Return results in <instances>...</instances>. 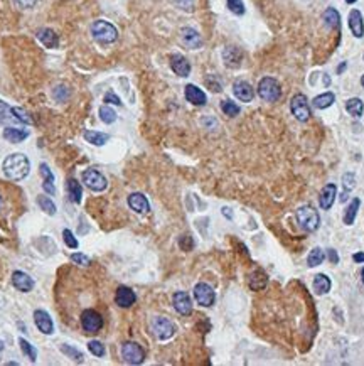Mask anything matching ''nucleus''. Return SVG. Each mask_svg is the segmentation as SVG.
Wrapping results in <instances>:
<instances>
[{
  "instance_id": "obj_1",
  "label": "nucleus",
  "mask_w": 364,
  "mask_h": 366,
  "mask_svg": "<svg viewBox=\"0 0 364 366\" xmlns=\"http://www.w3.org/2000/svg\"><path fill=\"white\" fill-rule=\"evenodd\" d=\"M4 174L10 180H22L27 177L30 170V162L24 154H10L2 164Z\"/></svg>"
},
{
  "instance_id": "obj_2",
  "label": "nucleus",
  "mask_w": 364,
  "mask_h": 366,
  "mask_svg": "<svg viewBox=\"0 0 364 366\" xmlns=\"http://www.w3.org/2000/svg\"><path fill=\"white\" fill-rule=\"evenodd\" d=\"M258 95H260L261 100H265L268 103L278 102L282 97V86L275 78L265 76L258 83Z\"/></svg>"
},
{
  "instance_id": "obj_3",
  "label": "nucleus",
  "mask_w": 364,
  "mask_h": 366,
  "mask_svg": "<svg viewBox=\"0 0 364 366\" xmlns=\"http://www.w3.org/2000/svg\"><path fill=\"white\" fill-rule=\"evenodd\" d=\"M91 34H93V37L101 44L115 42L116 37H118V31H116V27L113 26V24H110L106 21L93 22V26H91Z\"/></svg>"
},
{
  "instance_id": "obj_4",
  "label": "nucleus",
  "mask_w": 364,
  "mask_h": 366,
  "mask_svg": "<svg viewBox=\"0 0 364 366\" xmlns=\"http://www.w3.org/2000/svg\"><path fill=\"white\" fill-rule=\"evenodd\" d=\"M297 221L305 232H315L321 224V216H318L317 209H313L312 206H302L300 209H297Z\"/></svg>"
},
{
  "instance_id": "obj_5",
  "label": "nucleus",
  "mask_w": 364,
  "mask_h": 366,
  "mask_svg": "<svg viewBox=\"0 0 364 366\" xmlns=\"http://www.w3.org/2000/svg\"><path fill=\"white\" fill-rule=\"evenodd\" d=\"M290 110L292 115L295 117L298 122H307L310 118V107H308V100L305 95L298 93L292 98L290 102Z\"/></svg>"
},
{
  "instance_id": "obj_6",
  "label": "nucleus",
  "mask_w": 364,
  "mask_h": 366,
  "mask_svg": "<svg viewBox=\"0 0 364 366\" xmlns=\"http://www.w3.org/2000/svg\"><path fill=\"white\" fill-rule=\"evenodd\" d=\"M83 182L86 184V188H89L91 191L101 193L105 191L108 186V180L101 172H98L96 169H86L83 172Z\"/></svg>"
},
{
  "instance_id": "obj_7",
  "label": "nucleus",
  "mask_w": 364,
  "mask_h": 366,
  "mask_svg": "<svg viewBox=\"0 0 364 366\" xmlns=\"http://www.w3.org/2000/svg\"><path fill=\"white\" fill-rule=\"evenodd\" d=\"M121 356L128 364H142L145 359V351L136 343H123L121 344Z\"/></svg>"
},
{
  "instance_id": "obj_8",
  "label": "nucleus",
  "mask_w": 364,
  "mask_h": 366,
  "mask_svg": "<svg viewBox=\"0 0 364 366\" xmlns=\"http://www.w3.org/2000/svg\"><path fill=\"white\" fill-rule=\"evenodd\" d=\"M194 299H196L197 304L202 305V307H211L216 300V294H214V290H212V287L209 284L199 282L194 287Z\"/></svg>"
},
{
  "instance_id": "obj_9",
  "label": "nucleus",
  "mask_w": 364,
  "mask_h": 366,
  "mask_svg": "<svg viewBox=\"0 0 364 366\" xmlns=\"http://www.w3.org/2000/svg\"><path fill=\"white\" fill-rule=\"evenodd\" d=\"M81 326L86 333H98V331L103 328V319L101 315L93 309H86L81 314Z\"/></svg>"
},
{
  "instance_id": "obj_10",
  "label": "nucleus",
  "mask_w": 364,
  "mask_h": 366,
  "mask_svg": "<svg viewBox=\"0 0 364 366\" xmlns=\"http://www.w3.org/2000/svg\"><path fill=\"white\" fill-rule=\"evenodd\" d=\"M152 331H154V334L157 336V339L165 341V339H170L172 336H174L175 328H174V324H172L169 319L155 317L154 323H152Z\"/></svg>"
},
{
  "instance_id": "obj_11",
  "label": "nucleus",
  "mask_w": 364,
  "mask_h": 366,
  "mask_svg": "<svg viewBox=\"0 0 364 366\" xmlns=\"http://www.w3.org/2000/svg\"><path fill=\"white\" fill-rule=\"evenodd\" d=\"M34 323L42 334H53L54 333V323L46 310H42V309L35 310L34 312Z\"/></svg>"
},
{
  "instance_id": "obj_12",
  "label": "nucleus",
  "mask_w": 364,
  "mask_h": 366,
  "mask_svg": "<svg viewBox=\"0 0 364 366\" xmlns=\"http://www.w3.org/2000/svg\"><path fill=\"white\" fill-rule=\"evenodd\" d=\"M337 196V186L334 182H329L324 186V189L321 191V196H318V206L322 209H331L334 201H336Z\"/></svg>"
},
{
  "instance_id": "obj_13",
  "label": "nucleus",
  "mask_w": 364,
  "mask_h": 366,
  "mask_svg": "<svg viewBox=\"0 0 364 366\" xmlns=\"http://www.w3.org/2000/svg\"><path fill=\"white\" fill-rule=\"evenodd\" d=\"M180 39L184 42L186 48L189 49H199L202 46V37L201 34L192 27H184L180 31Z\"/></svg>"
},
{
  "instance_id": "obj_14",
  "label": "nucleus",
  "mask_w": 364,
  "mask_h": 366,
  "mask_svg": "<svg viewBox=\"0 0 364 366\" xmlns=\"http://www.w3.org/2000/svg\"><path fill=\"white\" fill-rule=\"evenodd\" d=\"M172 302H174V309L179 314L187 315L192 312V299L187 292H175Z\"/></svg>"
},
{
  "instance_id": "obj_15",
  "label": "nucleus",
  "mask_w": 364,
  "mask_h": 366,
  "mask_svg": "<svg viewBox=\"0 0 364 366\" xmlns=\"http://www.w3.org/2000/svg\"><path fill=\"white\" fill-rule=\"evenodd\" d=\"M170 68H172V71L180 78L189 76V73H191V63L187 61L182 54H174V56L170 58Z\"/></svg>"
},
{
  "instance_id": "obj_16",
  "label": "nucleus",
  "mask_w": 364,
  "mask_h": 366,
  "mask_svg": "<svg viewBox=\"0 0 364 366\" xmlns=\"http://www.w3.org/2000/svg\"><path fill=\"white\" fill-rule=\"evenodd\" d=\"M184 95H186L187 102L196 105V107H202V105H206V102H207L206 93L202 92L201 88H197L196 84H187L184 89Z\"/></svg>"
},
{
  "instance_id": "obj_17",
  "label": "nucleus",
  "mask_w": 364,
  "mask_h": 366,
  "mask_svg": "<svg viewBox=\"0 0 364 366\" xmlns=\"http://www.w3.org/2000/svg\"><path fill=\"white\" fill-rule=\"evenodd\" d=\"M12 284L20 292H30L34 289V280L25 272H20V270H15L12 273Z\"/></svg>"
},
{
  "instance_id": "obj_18",
  "label": "nucleus",
  "mask_w": 364,
  "mask_h": 366,
  "mask_svg": "<svg viewBox=\"0 0 364 366\" xmlns=\"http://www.w3.org/2000/svg\"><path fill=\"white\" fill-rule=\"evenodd\" d=\"M233 93H235V97L243 103L251 102L253 97H255V92H253L251 84L246 81H236L233 84Z\"/></svg>"
},
{
  "instance_id": "obj_19",
  "label": "nucleus",
  "mask_w": 364,
  "mask_h": 366,
  "mask_svg": "<svg viewBox=\"0 0 364 366\" xmlns=\"http://www.w3.org/2000/svg\"><path fill=\"white\" fill-rule=\"evenodd\" d=\"M135 292L128 287H125V285H121V287L116 289V294H115V302L120 305V307H130V305L135 304Z\"/></svg>"
},
{
  "instance_id": "obj_20",
  "label": "nucleus",
  "mask_w": 364,
  "mask_h": 366,
  "mask_svg": "<svg viewBox=\"0 0 364 366\" xmlns=\"http://www.w3.org/2000/svg\"><path fill=\"white\" fill-rule=\"evenodd\" d=\"M128 206H130V209H133V211L139 213V214H144L150 209L149 199H147L142 193L130 194L128 196Z\"/></svg>"
},
{
  "instance_id": "obj_21",
  "label": "nucleus",
  "mask_w": 364,
  "mask_h": 366,
  "mask_svg": "<svg viewBox=\"0 0 364 366\" xmlns=\"http://www.w3.org/2000/svg\"><path fill=\"white\" fill-rule=\"evenodd\" d=\"M349 27H351V32L356 37L364 36V21H362L361 12L356 11V9L351 11V14H349Z\"/></svg>"
},
{
  "instance_id": "obj_22",
  "label": "nucleus",
  "mask_w": 364,
  "mask_h": 366,
  "mask_svg": "<svg viewBox=\"0 0 364 366\" xmlns=\"http://www.w3.org/2000/svg\"><path fill=\"white\" fill-rule=\"evenodd\" d=\"M248 284H250L251 290H261V289L266 287L268 277H266V273L263 272L261 268H256L255 272L250 275V279H248Z\"/></svg>"
},
{
  "instance_id": "obj_23",
  "label": "nucleus",
  "mask_w": 364,
  "mask_h": 366,
  "mask_svg": "<svg viewBox=\"0 0 364 366\" xmlns=\"http://www.w3.org/2000/svg\"><path fill=\"white\" fill-rule=\"evenodd\" d=\"M331 279L327 277V275H324V273H317L315 277H313V284H312V287H313V292H315L317 295H324V294H327L329 290H331Z\"/></svg>"
},
{
  "instance_id": "obj_24",
  "label": "nucleus",
  "mask_w": 364,
  "mask_h": 366,
  "mask_svg": "<svg viewBox=\"0 0 364 366\" xmlns=\"http://www.w3.org/2000/svg\"><path fill=\"white\" fill-rule=\"evenodd\" d=\"M40 174H42V179H44V182H42V189L48 194H53L56 193V188H54V174L51 172V169H49V165L48 164H40Z\"/></svg>"
},
{
  "instance_id": "obj_25",
  "label": "nucleus",
  "mask_w": 364,
  "mask_h": 366,
  "mask_svg": "<svg viewBox=\"0 0 364 366\" xmlns=\"http://www.w3.org/2000/svg\"><path fill=\"white\" fill-rule=\"evenodd\" d=\"M27 130H22V128H14V127H7L4 130V139L7 140L10 144H19L22 142V140L27 139Z\"/></svg>"
},
{
  "instance_id": "obj_26",
  "label": "nucleus",
  "mask_w": 364,
  "mask_h": 366,
  "mask_svg": "<svg viewBox=\"0 0 364 366\" xmlns=\"http://www.w3.org/2000/svg\"><path fill=\"white\" fill-rule=\"evenodd\" d=\"M37 39L44 44L46 48H49V49L58 48V44H59L58 36L54 34V31H51V29H48V27L40 29V31L37 32Z\"/></svg>"
},
{
  "instance_id": "obj_27",
  "label": "nucleus",
  "mask_w": 364,
  "mask_h": 366,
  "mask_svg": "<svg viewBox=\"0 0 364 366\" xmlns=\"http://www.w3.org/2000/svg\"><path fill=\"white\" fill-rule=\"evenodd\" d=\"M66 188H68V194H69L71 201L74 204H79L81 198H83V188H81V184L76 179H69L68 184H66Z\"/></svg>"
},
{
  "instance_id": "obj_28",
  "label": "nucleus",
  "mask_w": 364,
  "mask_h": 366,
  "mask_svg": "<svg viewBox=\"0 0 364 366\" xmlns=\"http://www.w3.org/2000/svg\"><path fill=\"white\" fill-rule=\"evenodd\" d=\"M336 102V97H334V93L331 92H327V93H322V95H318V97H315L312 100V105L315 108L318 110H324V108H329L331 105Z\"/></svg>"
},
{
  "instance_id": "obj_29",
  "label": "nucleus",
  "mask_w": 364,
  "mask_h": 366,
  "mask_svg": "<svg viewBox=\"0 0 364 366\" xmlns=\"http://www.w3.org/2000/svg\"><path fill=\"white\" fill-rule=\"evenodd\" d=\"M84 140L93 145H105L108 142V135L106 133H101V132H95V130H86L84 132Z\"/></svg>"
},
{
  "instance_id": "obj_30",
  "label": "nucleus",
  "mask_w": 364,
  "mask_h": 366,
  "mask_svg": "<svg viewBox=\"0 0 364 366\" xmlns=\"http://www.w3.org/2000/svg\"><path fill=\"white\" fill-rule=\"evenodd\" d=\"M359 206H361V201H359V198H354L352 201H351V204H349V206H347L346 213H344V223H346L347 226H349V224H352V223H354V219H356V214H357Z\"/></svg>"
},
{
  "instance_id": "obj_31",
  "label": "nucleus",
  "mask_w": 364,
  "mask_h": 366,
  "mask_svg": "<svg viewBox=\"0 0 364 366\" xmlns=\"http://www.w3.org/2000/svg\"><path fill=\"white\" fill-rule=\"evenodd\" d=\"M324 22H326L329 27L339 29V26H341V16H339V12L334 7H329L327 11L324 12Z\"/></svg>"
},
{
  "instance_id": "obj_32",
  "label": "nucleus",
  "mask_w": 364,
  "mask_h": 366,
  "mask_svg": "<svg viewBox=\"0 0 364 366\" xmlns=\"http://www.w3.org/2000/svg\"><path fill=\"white\" fill-rule=\"evenodd\" d=\"M346 110L349 113L352 115V117H361L362 115V110H364V105L359 98H351L346 102Z\"/></svg>"
},
{
  "instance_id": "obj_33",
  "label": "nucleus",
  "mask_w": 364,
  "mask_h": 366,
  "mask_svg": "<svg viewBox=\"0 0 364 366\" xmlns=\"http://www.w3.org/2000/svg\"><path fill=\"white\" fill-rule=\"evenodd\" d=\"M324 250L322 248H318L315 247L313 250H310V253H308V257H307V263H308V267H317V265H321L324 262Z\"/></svg>"
},
{
  "instance_id": "obj_34",
  "label": "nucleus",
  "mask_w": 364,
  "mask_h": 366,
  "mask_svg": "<svg viewBox=\"0 0 364 366\" xmlns=\"http://www.w3.org/2000/svg\"><path fill=\"white\" fill-rule=\"evenodd\" d=\"M37 204H39L40 209H42L46 214H49V216L56 214V204L53 203V199H51V198H48V196H39V198H37Z\"/></svg>"
},
{
  "instance_id": "obj_35",
  "label": "nucleus",
  "mask_w": 364,
  "mask_h": 366,
  "mask_svg": "<svg viewBox=\"0 0 364 366\" xmlns=\"http://www.w3.org/2000/svg\"><path fill=\"white\" fill-rule=\"evenodd\" d=\"M221 110H222V113L228 115V117H231V118L240 115V107H238L235 102H231V100H222Z\"/></svg>"
},
{
  "instance_id": "obj_36",
  "label": "nucleus",
  "mask_w": 364,
  "mask_h": 366,
  "mask_svg": "<svg viewBox=\"0 0 364 366\" xmlns=\"http://www.w3.org/2000/svg\"><path fill=\"white\" fill-rule=\"evenodd\" d=\"M354 182H356V175L352 172H346L342 175V184H344V194L341 196V201H346L347 199V193L354 188Z\"/></svg>"
},
{
  "instance_id": "obj_37",
  "label": "nucleus",
  "mask_w": 364,
  "mask_h": 366,
  "mask_svg": "<svg viewBox=\"0 0 364 366\" xmlns=\"http://www.w3.org/2000/svg\"><path fill=\"white\" fill-rule=\"evenodd\" d=\"M19 344H20V349H22V353L27 356V358L32 361V363H35V359H37V351L32 348V344L27 343V341H25L24 338L19 339Z\"/></svg>"
},
{
  "instance_id": "obj_38",
  "label": "nucleus",
  "mask_w": 364,
  "mask_h": 366,
  "mask_svg": "<svg viewBox=\"0 0 364 366\" xmlns=\"http://www.w3.org/2000/svg\"><path fill=\"white\" fill-rule=\"evenodd\" d=\"M88 349H89V353L91 354H95L96 358H103L105 353H106V349H105V344L101 343V341H89L88 343Z\"/></svg>"
},
{
  "instance_id": "obj_39",
  "label": "nucleus",
  "mask_w": 364,
  "mask_h": 366,
  "mask_svg": "<svg viewBox=\"0 0 364 366\" xmlns=\"http://www.w3.org/2000/svg\"><path fill=\"white\" fill-rule=\"evenodd\" d=\"M61 348V351H63L64 354H68L69 358H73L74 361H78V363H83V353H81V351H78L76 348H73V346H66V344H61L59 346Z\"/></svg>"
},
{
  "instance_id": "obj_40",
  "label": "nucleus",
  "mask_w": 364,
  "mask_h": 366,
  "mask_svg": "<svg viewBox=\"0 0 364 366\" xmlns=\"http://www.w3.org/2000/svg\"><path fill=\"white\" fill-rule=\"evenodd\" d=\"M100 118L103 123H113L116 120V113H115V110H111L110 107L105 105V107L100 108Z\"/></svg>"
},
{
  "instance_id": "obj_41",
  "label": "nucleus",
  "mask_w": 364,
  "mask_h": 366,
  "mask_svg": "<svg viewBox=\"0 0 364 366\" xmlns=\"http://www.w3.org/2000/svg\"><path fill=\"white\" fill-rule=\"evenodd\" d=\"M228 9L236 14V16H243L245 14V6H243L241 0H228Z\"/></svg>"
},
{
  "instance_id": "obj_42",
  "label": "nucleus",
  "mask_w": 364,
  "mask_h": 366,
  "mask_svg": "<svg viewBox=\"0 0 364 366\" xmlns=\"http://www.w3.org/2000/svg\"><path fill=\"white\" fill-rule=\"evenodd\" d=\"M10 110H12V115H14V117L17 118V122H20V123H32V120H30V117L24 112L22 108H17V107H15V108H10Z\"/></svg>"
},
{
  "instance_id": "obj_43",
  "label": "nucleus",
  "mask_w": 364,
  "mask_h": 366,
  "mask_svg": "<svg viewBox=\"0 0 364 366\" xmlns=\"http://www.w3.org/2000/svg\"><path fill=\"white\" fill-rule=\"evenodd\" d=\"M63 238H64V243L68 245L69 248H78V240L74 238V235L69 232V230H64L63 232Z\"/></svg>"
},
{
  "instance_id": "obj_44",
  "label": "nucleus",
  "mask_w": 364,
  "mask_h": 366,
  "mask_svg": "<svg viewBox=\"0 0 364 366\" xmlns=\"http://www.w3.org/2000/svg\"><path fill=\"white\" fill-rule=\"evenodd\" d=\"M69 97V89L66 86H58L54 88V98L58 100V102H64L66 98Z\"/></svg>"
},
{
  "instance_id": "obj_45",
  "label": "nucleus",
  "mask_w": 364,
  "mask_h": 366,
  "mask_svg": "<svg viewBox=\"0 0 364 366\" xmlns=\"http://www.w3.org/2000/svg\"><path fill=\"white\" fill-rule=\"evenodd\" d=\"M71 260H73L74 263H78V265H83V267L89 265V258L86 257V255H83V253H73V255H71Z\"/></svg>"
},
{
  "instance_id": "obj_46",
  "label": "nucleus",
  "mask_w": 364,
  "mask_h": 366,
  "mask_svg": "<svg viewBox=\"0 0 364 366\" xmlns=\"http://www.w3.org/2000/svg\"><path fill=\"white\" fill-rule=\"evenodd\" d=\"M14 2L17 4L20 9H30L37 4V0H14Z\"/></svg>"
},
{
  "instance_id": "obj_47",
  "label": "nucleus",
  "mask_w": 364,
  "mask_h": 366,
  "mask_svg": "<svg viewBox=\"0 0 364 366\" xmlns=\"http://www.w3.org/2000/svg\"><path fill=\"white\" fill-rule=\"evenodd\" d=\"M105 102L106 103H113V105H121V100L116 97L113 92H110V93L105 95Z\"/></svg>"
},
{
  "instance_id": "obj_48",
  "label": "nucleus",
  "mask_w": 364,
  "mask_h": 366,
  "mask_svg": "<svg viewBox=\"0 0 364 366\" xmlns=\"http://www.w3.org/2000/svg\"><path fill=\"white\" fill-rule=\"evenodd\" d=\"M327 255H329V260H331L332 263H337V262H339V255H337L336 252H334L332 248H329V250H327Z\"/></svg>"
},
{
  "instance_id": "obj_49",
  "label": "nucleus",
  "mask_w": 364,
  "mask_h": 366,
  "mask_svg": "<svg viewBox=\"0 0 364 366\" xmlns=\"http://www.w3.org/2000/svg\"><path fill=\"white\" fill-rule=\"evenodd\" d=\"M354 262H357V263H364V253L362 252H359V253H354Z\"/></svg>"
},
{
  "instance_id": "obj_50",
  "label": "nucleus",
  "mask_w": 364,
  "mask_h": 366,
  "mask_svg": "<svg viewBox=\"0 0 364 366\" xmlns=\"http://www.w3.org/2000/svg\"><path fill=\"white\" fill-rule=\"evenodd\" d=\"M344 69H346V63H342V64H341V66H339V68H337V73H342V71H344Z\"/></svg>"
},
{
  "instance_id": "obj_51",
  "label": "nucleus",
  "mask_w": 364,
  "mask_h": 366,
  "mask_svg": "<svg viewBox=\"0 0 364 366\" xmlns=\"http://www.w3.org/2000/svg\"><path fill=\"white\" fill-rule=\"evenodd\" d=\"M2 349H4V341L0 339V351H2Z\"/></svg>"
},
{
  "instance_id": "obj_52",
  "label": "nucleus",
  "mask_w": 364,
  "mask_h": 366,
  "mask_svg": "<svg viewBox=\"0 0 364 366\" xmlns=\"http://www.w3.org/2000/svg\"><path fill=\"white\" fill-rule=\"evenodd\" d=\"M347 4H354V2H357V0H346Z\"/></svg>"
},
{
  "instance_id": "obj_53",
  "label": "nucleus",
  "mask_w": 364,
  "mask_h": 366,
  "mask_svg": "<svg viewBox=\"0 0 364 366\" xmlns=\"http://www.w3.org/2000/svg\"><path fill=\"white\" fill-rule=\"evenodd\" d=\"M361 84H362V86H364V76L361 78Z\"/></svg>"
},
{
  "instance_id": "obj_54",
  "label": "nucleus",
  "mask_w": 364,
  "mask_h": 366,
  "mask_svg": "<svg viewBox=\"0 0 364 366\" xmlns=\"http://www.w3.org/2000/svg\"><path fill=\"white\" fill-rule=\"evenodd\" d=\"M0 208H2V198H0Z\"/></svg>"
},
{
  "instance_id": "obj_55",
  "label": "nucleus",
  "mask_w": 364,
  "mask_h": 366,
  "mask_svg": "<svg viewBox=\"0 0 364 366\" xmlns=\"http://www.w3.org/2000/svg\"><path fill=\"white\" fill-rule=\"evenodd\" d=\"M362 282H364V270H362Z\"/></svg>"
}]
</instances>
